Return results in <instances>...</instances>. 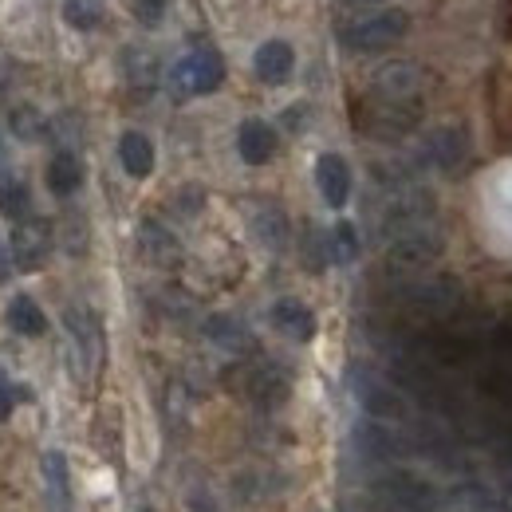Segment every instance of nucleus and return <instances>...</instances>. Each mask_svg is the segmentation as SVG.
<instances>
[{
  "label": "nucleus",
  "mask_w": 512,
  "mask_h": 512,
  "mask_svg": "<svg viewBox=\"0 0 512 512\" xmlns=\"http://www.w3.org/2000/svg\"><path fill=\"white\" fill-rule=\"evenodd\" d=\"M410 32V16L402 8H383V12H367L355 16L339 28V44L347 52H383L390 44H398Z\"/></svg>",
  "instance_id": "1"
},
{
  "label": "nucleus",
  "mask_w": 512,
  "mask_h": 512,
  "mask_svg": "<svg viewBox=\"0 0 512 512\" xmlns=\"http://www.w3.org/2000/svg\"><path fill=\"white\" fill-rule=\"evenodd\" d=\"M442 253H446L442 233L430 229V225H422V229H410V233L390 237L383 260L390 276H418V272H426Z\"/></svg>",
  "instance_id": "2"
},
{
  "label": "nucleus",
  "mask_w": 512,
  "mask_h": 512,
  "mask_svg": "<svg viewBox=\"0 0 512 512\" xmlns=\"http://www.w3.org/2000/svg\"><path fill=\"white\" fill-rule=\"evenodd\" d=\"M225 83V60L217 48H193L178 64L170 67V91L178 99H197V95H213Z\"/></svg>",
  "instance_id": "3"
},
{
  "label": "nucleus",
  "mask_w": 512,
  "mask_h": 512,
  "mask_svg": "<svg viewBox=\"0 0 512 512\" xmlns=\"http://www.w3.org/2000/svg\"><path fill=\"white\" fill-rule=\"evenodd\" d=\"M422 83H426V71L414 60H390L371 75V99L375 103H418Z\"/></svg>",
  "instance_id": "4"
},
{
  "label": "nucleus",
  "mask_w": 512,
  "mask_h": 512,
  "mask_svg": "<svg viewBox=\"0 0 512 512\" xmlns=\"http://www.w3.org/2000/svg\"><path fill=\"white\" fill-rule=\"evenodd\" d=\"M351 390H355V402H359L375 422H398V418H406V402H402L398 386H390L383 375L355 367V371H351Z\"/></svg>",
  "instance_id": "5"
},
{
  "label": "nucleus",
  "mask_w": 512,
  "mask_h": 512,
  "mask_svg": "<svg viewBox=\"0 0 512 512\" xmlns=\"http://www.w3.org/2000/svg\"><path fill=\"white\" fill-rule=\"evenodd\" d=\"M402 304L426 320H442L449 312L461 308V284L449 280V276H430V280H418L410 288H402Z\"/></svg>",
  "instance_id": "6"
},
{
  "label": "nucleus",
  "mask_w": 512,
  "mask_h": 512,
  "mask_svg": "<svg viewBox=\"0 0 512 512\" xmlns=\"http://www.w3.org/2000/svg\"><path fill=\"white\" fill-rule=\"evenodd\" d=\"M8 253H12V264H16L20 272H40L44 260L52 256V225H48L44 217H28V221L12 225V245H8Z\"/></svg>",
  "instance_id": "7"
},
{
  "label": "nucleus",
  "mask_w": 512,
  "mask_h": 512,
  "mask_svg": "<svg viewBox=\"0 0 512 512\" xmlns=\"http://www.w3.org/2000/svg\"><path fill=\"white\" fill-rule=\"evenodd\" d=\"M422 123V99L418 103H375L363 115V130L379 142H398Z\"/></svg>",
  "instance_id": "8"
},
{
  "label": "nucleus",
  "mask_w": 512,
  "mask_h": 512,
  "mask_svg": "<svg viewBox=\"0 0 512 512\" xmlns=\"http://www.w3.org/2000/svg\"><path fill=\"white\" fill-rule=\"evenodd\" d=\"M430 217H434V197L422 190H406L398 193L390 205H386V233L390 237H398V233H410V229H422V225H430Z\"/></svg>",
  "instance_id": "9"
},
{
  "label": "nucleus",
  "mask_w": 512,
  "mask_h": 512,
  "mask_svg": "<svg viewBox=\"0 0 512 512\" xmlns=\"http://www.w3.org/2000/svg\"><path fill=\"white\" fill-rule=\"evenodd\" d=\"M67 335H71V351L79 359V367L95 371L99 367V355H103V335H99V320L87 312V308H67Z\"/></svg>",
  "instance_id": "10"
},
{
  "label": "nucleus",
  "mask_w": 512,
  "mask_h": 512,
  "mask_svg": "<svg viewBox=\"0 0 512 512\" xmlns=\"http://www.w3.org/2000/svg\"><path fill=\"white\" fill-rule=\"evenodd\" d=\"M469 158V134L461 127H438L430 130L426 146H422V162L434 170H457Z\"/></svg>",
  "instance_id": "11"
},
{
  "label": "nucleus",
  "mask_w": 512,
  "mask_h": 512,
  "mask_svg": "<svg viewBox=\"0 0 512 512\" xmlns=\"http://www.w3.org/2000/svg\"><path fill=\"white\" fill-rule=\"evenodd\" d=\"M379 493L390 497L394 505H402V509H426V505H434V485L426 477L410 473V469H394L390 477H383L379 481Z\"/></svg>",
  "instance_id": "12"
},
{
  "label": "nucleus",
  "mask_w": 512,
  "mask_h": 512,
  "mask_svg": "<svg viewBox=\"0 0 512 512\" xmlns=\"http://www.w3.org/2000/svg\"><path fill=\"white\" fill-rule=\"evenodd\" d=\"M316 186L331 209H343L351 201V166L343 154H320L316 158Z\"/></svg>",
  "instance_id": "13"
},
{
  "label": "nucleus",
  "mask_w": 512,
  "mask_h": 512,
  "mask_svg": "<svg viewBox=\"0 0 512 512\" xmlns=\"http://www.w3.org/2000/svg\"><path fill=\"white\" fill-rule=\"evenodd\" d=\"M253 71H256V79L268 83V87L288 83L292 71H296V52H292V44H288V40H264L253 56Z\"/></svg>",
  "instance_id": "14"
},
{
  "label": "nucleus",
  "mask_w": 512,
  "mask_h": 512,
  "mask_svg": "<svg viewBox=\"0 0 512 512\" xmlns=\"http://www.w3.org/2000/svg\"><path fill=\"white\" fill-rule=\"evenodd\" d=\"M355 446H359V453H367L371 461H398V457L410 453V442L398 430L383 426V422H363L355 430Z\"/></svg>",
  "instance_id": "15"
},
{
  "label": "nucleus",
  "mask_w": 512,
  "mask_h": 512,
  "mask_svg": "<svg viewBox=\"0 0 512 512\" xmlns=\"http://www.w3.org/2000/svg\"><path fill=\"white\" fill-rule=\"evenodd\" d=\"M268 320H272V327H276L284 339H296V343L316 339V312H312L308 304L292 300V296L276 300V304H272V312H268Z\"/></svg>",
  "instance_id": "16"
},
{
  "label": "nucleus",
  "mask_w": 512,
  "mask_h": 512,
  "mask_svg": "<svg viewBox=\"0 0 512 512\" xmlns=\"http://www.w3.org/2000/svg\"><path fill=\"white\" fill-rule=\"evenodd\" d=\"M237 154H241L249 166L272 162V154H276V130L268 127L264 119H245V123L237 127Z\"/></svg>",
  "instance_id": "17"
},
{
  "label": "nucleus",
  "mask_w": 512,
  "mask_h": 512,
  "mask_svg": "<svg viewBox=\"0 0 512 512\" xmlns=\"http://www.w3.org/2000/svg\"><path fill=\"white\" fill-rule=\"evenodd\" d=\"M44 182H48V190L56 193V197H71V193L83 186V162H79V154L75 150L52 154V162L44 170Z\"/></svg>",
  "instance_id": "18"
},
{
  "label": "nucleus",
  "mask_w": 512,
  "mask_h": 512,
  "mask_svg": "<svg viewBox=\"0 0 512 512\" xmlns=\"http://www.w3.org/2000/svg\"><path fill=\"white\" fill-rule=\"evenodd\" d=\"M40 477H44V489H48V501L64 512L71 505V473H67V457L60 449H48L40 457Z\"/></svg>",
  "instance_id": "19"
},
{
  "label": "nucleus",
  "mask_w": 512,
  "mask_h": 512,
  "mask_svg": "<svg viewBox=\"0 0 512 512\" xmlns=\"http://www.w3.org/2000/svg\"><path fill=\"white\" fill-rule=\"evenodd\" d=\"M119 162L130 178H150L154 174V142L142 130H127L119 138Z\"/></svg>",
  "instance_id": "20"
},
{
  "label": "nucleus",
  "mask_w": 512,
  "mask_h": 512,
  "mask_svg": "<svg viewBox=\"0 0 512 512\" xmlns=\"http://www.w3.org/2000/svg\"><path fill=\"white\" fill-rule=\"evenodd\" d=\"M4 320H8V327H12L16 335H24V339H40V335H48V316H44V308H40L32 296H12Z\"/></svg>",
  "instance_id": "21"
},
{
  "label": "nucleus",
  "mask_w": 512,
  "mask_h": 512,
  "mask_svg": "<svg viewBox=\"0 0 512 512\" xmlns=\"http://www.w3.org/2000/svg\"><path fill=\"white\" fill-rule=\"evenodd\" d=\"M288 217L276 209V205H260L253 213V237L268 249V253H284L288 245Z\"/></svg>",
  "instance_id": "22"
},
{
  "label": "nucleus",
  "mask_w": 512,
  "mask_h": 512,
  "mask_svg": "<svg viewBox=\"0 0 512 512\" xmlns=\"http://www.w3.org/2000/svg\"><path fill=\"white\" fill-rule=\"evenodd\" d=\"M245 386H249V398L256 406H284V398H288V375L268 367V363L256 367Z\"/></svg>",
  "instance_id": "23"
},
{
  "label": "nucleus",
  "mask_w": 512,
  "mask_h": 512,
  "mask_svg": "<svg viewBox=\"0 0 512 512\" xmlns=\"http://www.w3.org/2000/svg\"><path fill=\"white\" fill-rule=\"evenodd\" d=\"M205 335L217 343V347H225V351H233V355H245V351H253V335H249V327L245 323H237L233 316H209L205 323Z\"/></svg>",
  "instance_id": "24"
},
{
  "label": "nucleus",
  "mask_w": 512,
  "mask_h": 512,
  "mask_svg": "<svg viewBox=\"0 0 512 512\" xmlns=\"http://www.w3.org/2000/svg\"><path fill=\"white\" fill-rule=\"evenodd\" d=\"M0 217H8L12 225H20V221L32 217V190H28L24 178H12L8 174L0 182Z\"/></svg>",
  "instance_id": "25"
},
{
  "label": "nucleus",
  "mask_w": 512,
  "mask_h": 512,
  "mask_svg": "<svg viewBox=\"0 0 512 512\" xmlns=\"http://www.w3.org/2000/svg\"><path fill=\"white\" fill-rule=\"evenodd\" d=\"M123 75H127L130 87L150 91V87L158 83V60H154V52H146V48H127V56H123Z\"/></svg>",
  "instance_id": "26"
},
{
  "label": "nucleus",
  "mask_w": 512,
  "mask_h": 512,
  "mask_svg": "<svg viewBox=\"0 0 512 512\" xmlns=\"http://www.w3.org/2000/svg\"><path fill=\"white\" fill-rule=\"evenodd\" d=\"M103 16H107V0H64V20L75 32L99 28Z\"/></svg>",
  "instance_id": "27"
},
{
  "label": "nucleus",
  "mask_w": 512,
  "mask_h": 512,
  "mask_svg": "<svg viewBox=\"0 0 512 512\" xmlns=\"http://www.w3.org/2000/svg\"><path fill=\"white\" fill-rule=\"evenodd\" d=\"M142 253L150 256V260H158V264H166V260H174L178 256V241L158 225V221H142Z\"/></svg>",
  "instance_id": "28"
},
{
  "label": "nucleus",
  "mask_w": 512,
  "mask_h": 512,
  "mask_svg": "<svg viewBox=\"0 0 512 512\" xmlns=\"http://www.w3.org/2000/svg\"><path fill=\"white\" fill-rule=\"evenodd\" d=\"M327 256L335 264H351L359 256V229L351 221H339L331 233H327Z\"/></svg>",
  "instance_id": "29"
},
{
  "label": "nucleus",
  "mask_w": 512,
  "mask_h": 512,
  "mask_svg": "<svg viewBox=\"0 0 512 512\" xmlns=\"http://www.w3.org/2000/svg\"><path fill=\"white\" fill-rule=\"evenodd\" d=\"M8 127H12V134L20 138V142H40L44 138V115L36 111V107H16L12 111V119H8Z\"/></svg>",
  "instance_id": "30"
},
{
  "label": "nucleus",
  "mask_w": 512,
  "mask_h": 512,
  "mask_svg": "<svg viewBox=\"0 0 512 512\" xmlns=\"http://www.w3.org/2000/svg\"><path fill=\"white\" fill-rule=\"evenodd\" d=\"M130 12L142 28H162V20L170 12V0H130Z\"/></svg>",
  "instance_id": "31"
},
{
  "label": "nucleus",
  "mask_w": 512,
  "mask_h": 512,
  "mask_svg": "<svg viewBox=\"0 0 512 512\" xmlns=\"http://www.w3.org/2000/svg\"><path fill=\"white\" fill-rule=\"evenodd\" d=\"M12 410H16V390H12V383L0 375V422H8Z\"/></svg>",
  "instance_id": "32"
},
{
  "label": "nucleus",
  "mask_w": 512,
  "mask_h": 512,
  "mask_svg": "<svg viewBox=\"0 0 512 512\" xmlns=\"http://www.w3.org/2000/svg\"><path fill=\"white\" fill-rule=\"evenodd\" d=\"M12 268H16V264H12V253H8V249H4V241H0V284H8Z\"/></svg>",
  "instance_id": "33"
},
{
  "label": "nucleus",
  "mask_w": 512,
  "mask_h": 512,
  "mask_svg": "<svg viewBox=\"0 0 512 512\" xmlns=\"http://www.w3.org/2000/svg\"><path fill=\"white\" fill-rule=\"evenodd\" d=\"M8 178V146H4V138H0V182Z\"/></svg>",
  "instance_id": "34"
},
{
  "label": "nucleus",
  "mask_w": 512,
  "mask_h": 512,
  "mask_svg": "<svg viewBox=\"0 0 512 512\" xmlns=\"http://www.w3.org/2000/svg\"><path fill=\"white\" fill-rule=\"evenodd\" d=\"M343 4H379V0H343Z\"/></svg>",
  "instance_id": "35"
},
{
  "label": "nucleus",
  "mask_w": 512,
  "mask_h": 512,
  "mask_svg": "<svg viewBox=\"0 0 512 512\" xmlns=\"http://www.w3.org/2000/svg\"><path fill=\"white\" fill-rule=\"evenodd\" d=\"M138 512H154V509H146V505H142V509H138Z\"/></svg>",
  "instance_id": "36"
}]
</instances>
